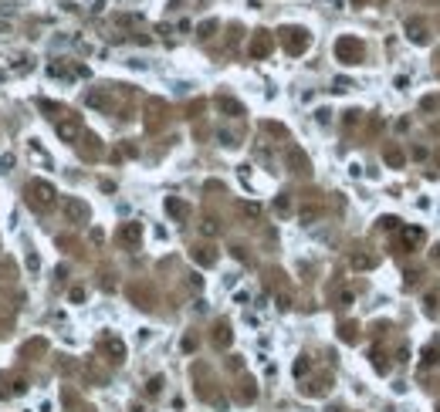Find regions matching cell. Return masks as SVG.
<instances>
[{"mask_svg":"<svg viewBox=\"0 0 440 412\" xmlns=\"http://www.w3.org/2000/svg\"><path fill=\"white\" fill-rule=\"evenodd\" d=\"M220 108H223V112H234V115H240V112H244V108H240L237 102H230V98H220Z\"/></svg>","mask_w":440,"mask_h":412,"instance_id":"cell-19","label":"cell"},{"mask_svg":"<svg viewBox=\"0 0 440 412\" xmlns=\"http://www.w3.org/2000/svg\"><path fill=\"white\" fill-rule=\"evenodd\" d=\"M105 351H109V358H112V361H122V358H126V344L119 342V338H105Z\"/></svg>","mask_w":440,"mask_h":412,"instance_id":"cell-8","label":"cell"},{"mask_svg":"<svg viewBox=\"0 0 440 412\" xmlns=\"http://www.w3.org/2000/svg\"><path fill=\"white\" fill-rule=\"evenodd\" d=\"M420 237H423V233H420L417 226H406V230H403V247H400V250H406V247H410V243H417Z\"/></svg>","mask_w":440,"mask_h":412,"instance_id":"cell-14","label":"cell"},{"mask_svg":"<svg viewBox=\"0 0 440 412\" xmlns=\"http://www.w3.org/2000/svg\"><path fill=\"white\" fill-rule=\"evenodd\" d=\"M268 51H271V34H268V31H257V41L251 44V54H254V58H264Z\"/></svg>","mask_w":440,"mask_h":412,"instance_id":"cell-7","label":"cell"},{"mask_svg":"<svg viewBox=\"0 0 440 412\" xmlns=\"http://www.w3.org/2000/svg\"><path fill=\"white\" fill-rule=\"evenodd\" d=\"M369 358L376 361V368H379V372H386V368H389V365H386V358H383V351H372Z\"/></svg>","mask_w":440,"mask_h":412,"instance_id":"cell-21","label":"cell"},{"mask_svg":"<svg viewBox=\"0 0 440 412\" xmlns=\"http://www.w3.org/2000/svg\"><path fill=\"white\" fill-rule=\"evenodd\" d=\"M275 209H278V213H288V196H285V193L275 200Z\"/></svg>","mask_w":440,"mask_h":412,"instance_id":"cell-23","label":"cell"},{"mask_svg":"<svg viewBox=\"0 0 440 412\" xmlns=\"http://www.w3.org/2000/svg\"><path fill=\"white\" fill-rule=\"evenodd\" d=\"M281 34H285V48H288L292 54H301V51L308 48V41H312L305 27H285Z\"/></svg>","mask_w":440,"mask_h":412,"instance_id":"cell-3","label":"cell"},{"mask_svg":"<svg viewBox=\"0 0 440 412\" xmlns=\"http://www.w3.org/2000/svg\"><path fill=\"white\" fill-rule=\"evenodd\" d=\"M214 31H217V20H203V24L197 27V34H200V37H210Z\"/></svg>","mask_w":440,"mask_h":412,"instance_id":"cell-17","label":"cell"},{"mask_svg":"<svg viewBox=\"0 0 440 412\" xmlns=\"http://www.w3.org/2000/svg\"><path fill=\"white\" fill-rule=\"evenodd\" d=\"M386 162L389 166H403V152L400 149H386Z\"/></svg>","mask_w":440,"mask_h":412,"instance_id":"cell-18","label":"cell"},{"mask_svg":"<svg viewBox=\"0 0 440 412\" xmlns=\"http://www.w3.org/2000/svg\"><path fill=\"white\" fill-rule=\"evenodd\" d=\"M139 237H143V226L139 223H126L119 230V243H126V247H139Z\"/></svg>","mask_w":440,"mask_h":412,"instance_id":"cell-6","label":"cell"},{"mask_svg":"<svg viewBox=\"0 0 440 412\" xmlns=\"http://www.w3.org/2000/svg\"><path fill=\"white\" fill-rule=\"evenodd\" d=\"M27 203L34 206V209H51L55 206V186L51 183H41V179H34L31 186H27Z\"/></svg>","mask_w":440,"mask_h":412,"instance_id":"cell-1","label":"cell"},{"mask_svg":"<svg viewBox=\"0 0 440 412\" xmlns=\"http://www.w3.org/2000/svg\"><path fill=\"white\" fill-rule=\"evenodd\" d=\"M430 257H434V264H440V243L434 247V254H430Z\"/></svg>","mask_w":440,"mask_h":412,"instance_id":"cell-28","label":"cell"},{"mask_svg":"<svg viewBox=\"0 0 440 412\" xmlns=\"http://www.w3.org/2000/svg\"><path fill=\"white\" fill-rule=\"evenodd\" d=\"M379 226H383V230H393V226H400V220H396V216H383Z\"/></svg>","mask_w":440,"mask_h":412,"instance_id":"cell-22","label":"cell"},{"mask_svg":"<svg viewBox=\"0 0 440 412\" xmlns=\"http://www.w3.org/2000/svg\"><path fill=\"white\" fill-rule=\"evenodd\" d=\"M288 166H292L294 172H308V159H305L298 149H292V152H288Z\"/></svg>","mask_w":440,"mask_h":412,"instance_id":"cell-11","label":"cell"},{"mask_svg":"<svg viewBox=\"0 0 440 412\" xmlns=\"http://www.w3.org/2000/svg\"><path fill=\"white\" fill-rule=\"evenodd\" d=\"M352 267H356V271H369V267H372V257H366V254H356V257H352Z\"/></svg>","mask_w":440,"mask_h":412,"instance_id":"cell-16","label":"cell"},{"mask_svg":"<svg viewBox=\"0 0 440 412\" xmlns=\"http://www.w3.org/2000/svg\"><path fill=\"white\" fill-rule=\"evenodd\" d=\"M434 361H440V344L423 348V365H434Z\"/></svg>","mask_w":440,"mask_h":412,"instance_id":"cell-15","label":"cell"},{"mask_svg":"<svg viewBox=\"0 0 440 412\" xmlns=\"http://www.w3.org/2000/svg\"><path fill=\"white\" fill-rule=\"evenodd\" d=\"M332 88H335V91H349V88H352V81H349V78H339Z\"/></svg>","mask_w":440,"mask_h":412,"instance_id":"cell-24","label":"cell"},{"mask_svg":"<svg viewBox=\"0 0 440 412\" xmlns=\"http://www.w3.org/2000/svg\"><path fill=\"white\" fill-rule=\"evenodd\" d=\"M58 136L65 138V142H74V138L81 136V129H78V122L68 119V122H58Z\"/></svg>","mask_w":440,"mask_h":412,"instance_id":"cell-9","label":"cell"},{"mask_svg":"<svg viewBox=\"0 0 440 412\" xmlns=\"http://www.w3.org/2000/svg\"><path fill=\"white\" fill-rule=\"evenodd\" d=\"M335 58L346 65H359L363 61V41L359 37H339L335 41Z\"/></svg>","mask_w":440,"mask_h":412,"instance_id":"cell-2","label":"cell"},{"mask_svg":"<svg viewBox=\"0 0 440 412\" xmlns=\"http://www.w3.org/2000/svg\"><path fill=\"white\" fill-rule=\"evenodd\" d=\"M65 216H68L72 223H85V220L92 216V209H88V203H85V200H74V196H68V200H65Z\"/></svg>","mask_w":440,"mask_h":412,"instance_id":"cell-5","label":"cell"},{"mask_svg":"<svg viewBox=\"0 0 440 412\" xmlns=\"http://www.w3.org/2000/svg\"><path fill=\"white\" fill-rule=\"evenodd\" d=\"M406 37L423 48V44H430V27H427L420 17H410V20H406Z\"/></svg>","mask_w":440,"mask_h":412,"instance_id":"cell-4","label":"cell"},{"mask_svg":"<svg viewBox=\"0 0 440 412\" xmlns=\"http://www.w3.org/2000/svg\"><path fill=\"white\" fill-rule=\"evenodd\" d=\"M200 230H203V233H207V237H214V233H217V223H214V220H207V223H203V226H200Z\"/></svg>","mask_w":440,"mask_h":412,"instance_id":"cell-25","label":"cell"},{"mask_svg":"<svg viewBox=\"0 0 440 412\" xmlns=\"http://www.w3.org/2000/svg\"><path fill=\"white\" fill-rule=\"evenodd\" d=\"M159 385H163V378H152V382H149V395H156V392H159Z\"/></svg>","mask_w":440,"mask_h":412,"instance_id":"cell-27","label":"cell"},{"mask_svg":"<svg viewBox=\"0 0 440 412\" xmlns=\"http://www.w3.org/2000/svg\"><path fill=\"white\" fill-rule=\"evenodd\" d=\"M305 372H308V361H305V358H301V361H298V365H294V375H305Z\"/></svg>","mask_w":440,"mask_h":412,"instance_id":"cell-26","label":"cell"},{"mask_svg":"<svg viewBox=\"0 0 440 412\" xmlns=\"http://www.w3.org/2000/svg\"><path fill=\"white\" fill-rule=\"evenodd\" d=\"M240 213H244V216H251V220H254V216H257V213H261V206H257V203H244V206H240Z\"/></svg>","mask_w":440,"mask_h":412,"instance_id":"cell-20","label":"cell"},{"mask_svg":"<svg viewBox=\"0 0 440 412\" xmlns=\"http://www.w3.org/2000/svg\"><path fill=\"white\" fill-rule=\"evenodd\" d=\"M193 260H197L200 267H214V264H217V254L207 250V247H197V250H193Z\"/></svg>","mask_w":440,"mask_h":412,"instance_id":"cell-10","label":"cell"},{"mask_svg":"<svg viewBox=\"0 0 440 412\" xmlns=\"http://www.w3.org/2000/svg\"><path fill=\"white\" fill-rule=\"evenodd\" d=\"M214 344H217V348H227V344H230V325H217Z\"/></svg>","mask_w":440,"mask_h":412,"instance_id":"cell-13","label":"cell"},{"mask_svg":"<svg viewBox=\"0 0 440 412\" xmlns=\"http://www.w3.org/2000/svg\"><path fill=\"white\" fill-rule=\"evenodd\" d=\"M166 213H169V216H176V220H183L190 209H186V203H180V200H166Z\"/></svg>","mask_w":440,"mask_h":412,"instance_id":"cell-12","label":"cell"}]
</instances>
